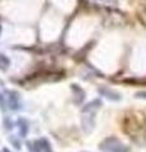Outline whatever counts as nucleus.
<instances>
[{"label": "nucleus", "mask_w": 146, "mask_h": 152, "mask_svg": "<svg viewBox=\"0 0 146 152\" xmlns=\"http://www.w3.org/2000/svg\"><path fill=\"white\" fill-rule=\"evenodd\" d=\"M102 107V102L95 99V100L90 102L83 108L81 110V126L84 128V131L87 133L92 132L94 127V115H95V110Z\"/></svg>", "instance_id": "1"}, {"label": "nucleus", "mask_w": 146, "mask_h": 152, "mask_svg": "<svg viewBox=\"0 0 146 152\" xmlns=\"http://www.w3.org/2000/svg\"><path fill=\"white\" fill-rule=\"evenodd\" d=\"M99 148L103 152H130L128 148L114 137H109V138L104 140L101 143Z\"/></svg>", "instance_id": "2"}, {"label": "nucleus", "mask_w": 146, "mask_h": 152, "mask_svg": "<svg viewBox=\"0 0 146 152\" xmlns=\"http://www.w3.org/2000/svg\"><path fill=\"white\" fill-rule=\"evenodd\" d=\"M33 152H52L50 142L46 138H40L33 142V147H31Z\"/></svg>", "instance_id": "3"}, {"label": "nucleus", "mask_w": 146, "mask_h": 152, "mask_svg": "<svg viewBox=\"0 0 146 152\" xmlns=\"http://www.w3.org/2000/svg\"><path fill=\"white\" fill-rule=\"evenodd\" d=\"M7 100L10 109L13 110H17V109H21V100H19V94L17 91H8V96Z\"/></svg>", "instance_id": "4"}, {"label": "nucleus", "mask_w": 146, "mask_h": 152, "mask_svg": "<svg viewBox=\"0 0 146 152\" xmlns=\"http://www.w3.org/2000/svg\"><path fill=\"white\" fill-rule=\"evenodd\" d=\"M17 124H18V128H19L21 137H26L27 133H28V122L24 119V118H19V119L17 121Z\"/></svg>", "instance_id": "5"}, {"label": "nucleus", "mask_w": 146, "mask_h": 152, "mask_svg": "<svg viewBox=\"0 0 146 152\" xmlns=\"http://www.w3.org/2000/svg\"><path fill=\"white\" fill-rule=\"evenodd\" d=\"M99 93L102 94V95H104L106 98H108V99H111V100H120L121 99V95L120 94H117V93H114V91H112V90H108V89H101L99 90Z\"/></svg>", "instance_id": "6"}, {"label": "nucleus", "mask_w": 146, "mask_h": 152, "mask_svg": "<svg viewBox=\"0 0 146 152\" xmlns=\"http://www.w3.org/2000/svg\"><path fill=\"white\" fill-rule=\"evenodd\" d=\"M9 64H10V61L8 60V57H5L4 55H0V69H1V70L8 69Z\"/></svg>", "instance_id": "7"}, {"label": "nucleus", "mask_w": 146, "mask_h": 152, "mask_svg": "<svg viewBox=\"0 0 146 152\" xmlns=\"http://www.w3.org/2000/svg\"><path fill=\"white\" fill-rule=\"evenodd\" d=\"M10 142H12V143H13L14 146H15V148H18V150L21 148V143H19V142H17L15 140H14V137H10Z\"/></svg>", "instance_id": "8"}, {"label": "nucleus", "mask_w": 146, "mask_h": 152, "mask_svg": "<svg viewBox=\"0 0 146 152\" xmlns=\"http://www.w3.org/2000/svg\"><path fill=\"white\" fill-rule=\"evenodd\" d=\"M0 107H1L3 110L5 109V102H4V96H3L1 94H0Z\"/></svg>", "instance_id": "9"}, {"label": "nucleus", "mask_w": 146, "mask_h": 152, "mask_svg": "<svg viewBox=\"0 0 146 152\" xmlns=\"http://www.w3.org/2000/svg\"><path fill=\"white\" fill-rule=\"evenodd\" d=\"M3 152H10V151H9L8 148H4V150H3Z\"/></svg>", "instance_id": "10"}]
</instances>
